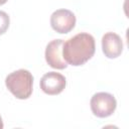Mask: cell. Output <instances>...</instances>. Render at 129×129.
I'll list each match as a JSON object with an SVG mask.
<instances>
[{"instance_id": "2", "label": "cell", "mask_w": 129, "mask_h": 129, "mask_svg": "<svg viewBox=\"0 0 129 129\" xmlns=\"http://www.w3.org/2000/svg\"><path fill=\"white\" fill-rule=\"evenodd\" d=\"M5 85L14 97L20 100H25L32 94L33 77L29 71L20 69L6 77Z\"/></svg>"}, {"instance_id": "4", "label": "cell", "mask_w": 129, "mask_h": 129, "mask_svg": "<svg viewBox=\"0 0 129 129\" xmlns=\"http://www.w3.org/2000/svg\"><path fill=\"white\" fill-rule=\"evenodd\" d=\"M50 25L57 33H68L76 25V16L69 9H57L50 15Z\"/></svg>"}, {"instance_id": "5", "label": "cell", "mask_w": 129, "mask_h": 129, "mask_svg": "<svg viewBox=\"0 0 129 129\" xmlns=\"http://www.w3.org/2000/svg\"><path fill=\"white\" fill-rule=\"evenodd\" d=\"M67 85L64 76L56 72H48L40 79V89L43 93L54 96L60 94Z\"/></svg>"}, {"instance_id": "9", "label": "cell", "mask_w": 129, "mask_h": 129, "mask_svg": "<svg viewBox=\"0 0 129 129\" xmlns=\"http://www.w3.org/2000/svg\"><path fill=\"white\" fill-rule=\"evenodd\" d=\"M3 121H2V118H1V116H0V129H2L3 128Z\"/></svg>"}, {"instance_id": "1", "label": "cell", "mask_w": 129, "mask_h": 129, "mask_svg": "<svg viewBox=\"0 0 129 129\" xmlns=\"http://www.w3.org/2000/svg\"><path fill=\"white\" fill-rule=\"evenodd\" d=\"M96 50L95 38L87 32H80L63 41L62 56L68 64L79 67L92 58Z\"/></svg>"}, {"instance_id": "8", "label": "cell", "mask_w": 129, "mask_h": 129, "mask_svg": "<svg viewBox=\"0 0 129 129\" xmlns=\"http://www.w3.org/2000/svg\"><path fill=\"white\" fill-rule=\"evenodd\" d=\"M10 24V18L9 15L5 12V11H1L0 10V35L4 34Z\"/></svg>"}, {"instance_id": "7", "label": "cell", "mask_w": 129, "mask_h": 129, "mask_svg": "<svg viewBox=\"0 0 129 129\" xmlns=\"http://www.w3.org/2000/svg\"><path fill=\"white\" fill-rule=\"evenodd\" d=\"M102 50L108 58H116L123 51V41L119 34L106 32L102 37Z\"/></svg>"}, {"instance_id": "6", "label": "cell", "mask_w": 129, "mask_h": 129, "mask_svg": "<svg viewBox=\"0 0 129 129\" xmlns=\"http://www.w3.org/2000/svg\"><path fill=\"white\" fill-rule=\"evenodd\" d=\"M62 39H53L48 42L45 48V60L49 67L55 70H63L68 67L62 56Z\"/></svg>"}, {"instance_id": "3", "label": "cell", "mask_w": 129, "mask_h": 129, "mask_svg": "<svg viewBox=\"0 0 129 129\" xmlns=\"http://www.w3.org/2000/svg\"><path fill=\"white\" fill-rule=\"evenodd\" d=\"M92 113L98 118H106L111 116L117 107L115 97L106 92H99L93 95L90 101Z\"/></svg>"}, {"instance_id": "10", "label": "cell", "mask_w": 129, "mask_h": 129, "mask_svg": "<svg viewBox=\"0 0 129 129\" xmlns=\"http://www.w3.org/2000/svg\"><path fill=\"white\" fill-rule=\"evenodd\" d=\"M7 1H8V0H0V6L3 5V4H5Z\"/></svg>"}]
</instances>
